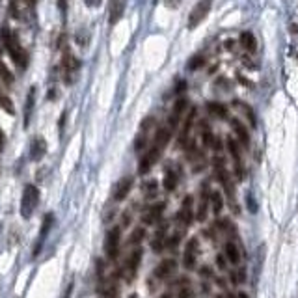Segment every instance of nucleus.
<instances>
[{
    "label": "nucleus",
    "mask_w": 298,
    "mask_h": 298,
    "mask_svg": "<svg viewBox=\"0 0 298 298\" xmlns=\"http://www.w3.org/2000/svg\"><path fill=\"white\" fill-rule=\"evenodd\" d=\"M171 134H173V130L170 129L168 123L164 127L157 129V132H155V136L151 140L149 148L146 149V153L142 155V159L138 162V175H148L151 168L159 162V159L164 153V149L168 148V144H170Z\"/></svg>",
    "instance_id": "obj_1"
},
{
    "label": "nucleus",
    "mask_w": 298,
    "mask_h": 298,
    "mask_svg": "<svg viewBox=\"0 0 298 298\" xmlns=\"http://www.w3.org/2000/svg\"><path fill=\"white\" fill-rule=\"evenodd\" d=\"M213 168H214V175L220 183L224 190V196L227 200V205L231 207L233 213H239V205H237V190H235V183L227 171V166H225V160H224L222 155H216L213 159Z\"/></svg>",
    "instance_id": "obj_2"
},
{
    "label": "nucleus",
    "mask_w": 298,
    "mask_h": 298,
    "mask_svg": "<svg viewBox=\"0 0 298 298\" xmlns=\"http://www.w3.org/2000/svg\"><path fill=\"white\" fill-rule=\"evenodd\" d=\"M2 39H4V47H6V51H8L11 60L19 65L21 69H26V65H28V54L22 49L19 37L15 34H11L10 30H4Z\"/></svg>",
    "instance_id": "obj_3"
},
{
    "label": "nucleus",
    "mask_w": 298,
    "mask_h": 298,
    "mask_svg": "<svg viewBox=\"0 0 298 298\" xmlns=\"http://www.w3.org/2000/svg\"><path fill=\"white\" fill-rule=\"evenodd\" d=\"M196 222V202L194 196H185L181 202V207L175 214V224L179 229H188L192 224Z\"/></svg>",
    "instance_id": "obj_4"
},
{
    "label": "nucleus",
    "mask_w": 298,
    "mask_h": 298,
    "mask_svg": "<svg viewBox=\"0 0 298 298\" xmlns=\"http://www.w3.org/2000/svg\"><path fill=\"white\" fill-rule=\"evenodd\" d=\"M175 270H177V261H175L173 257H170V259H162L159 265L155 266V270L151 272L148 285H149V287L153 285V289H155L159 283H162V281H166L168 278L173 276V274H175Z\"/></svg>",
    "instance_id": "obj_5"
},
{
    "label": "nucleus",
    "mask_w": 298,
    "mask_h": 298,
    "mask_svg": "<svg viewBox=\"0 0 298 298\" xmlns=\"http://www.w3.org/2000/svg\"><path fill=\"white\" fill-rule=\"evenodd\" d=\"M225 148H227V153L229 157L233 160V170H235V175L237 179H246V166H244V160H242V146L233 138H227L225 140Z\"/></svg>",
    "instance_id": "obj_6"
},
{
    "label": "nucleus",
    "mask_w": 298,
    "mask_h": 298,
    "mask_svg": "<svg viewBox=\"0 0 298 298\" xmlns=\"http://www.w3.org/2000/svg\"><path fill=\"white\" fill-rule=\"evenodd\" d=\"M211 183L203 181L200 186V196H198V202H196V220L198 222H205L207 220V214L211 213Z\"/></svg>",
    "instance_id": "obj_7"
},
{
    "label": "nucleus",
    "mask_w": 298,
    "mask_h": 298,
    "mask_svg": "<svg viewBox=\"0 0 298 298\" xmlns=\"http://www.w3.org/2000/svg\"><path fill=\"white\" fill-rule=\"evenodd\" d=\"M155 117L149 116L146 117L144 121H142V125L138 129V134H136V140H134V149L136 151H144V149L149 148V144H151V140L155 136Z\"/></svg>",
    "instance_id": "obj_8"
},
{
    "label": "nucleus",
    "mask_w": 298,
    "mask_h": 298,
    "mask_svg": "<svg viewBox=\"0 0 298 298\" xmlns=\"http://www.w3.org/2000/svg\"><path fill=\"white\" fill-rule=\"evenodd\" d=\"M142 256H144V250H142L140 246H134L132 252L129 254L127 261L123 263V270H121V274H123V278H125L127 283H132L134 278H136V274H138L140 263H142Z\"/></svg>",
    "instance_id": "obj_9"
},
{
    "label": "nucleus",
    "mask_w": 298,
    "mask_h": 298,
    "mask_svg": "<svg viewBox=\"0 0 298 298\" xmlns=\"http://www.w3.org/2000/svg\"><path fill=\"white\" fill-rule=\"evenodd\" d=\"M183 177V170L177 162H168L164 166V177H162V188L166 192H175Z\"/></svg>",
    "instance_id": "obj_10"
},
{
    "label": "nucleus",
    "mask_w": 298,
    "mask_h": 298,
    "mask_svg": "<svg viewBox=\"0 0 298 298\" xmlns=\"http://www.w3.org/2000/svg\"><path fill=\"white\" fill-rule=\"evenodd\" d=\"M37 202H39V192L34 185H26L24 186V192H22L21 198V214L22 218H30L37 207Z\"/></svg>",
    "instance_id": "obj_11"
},
{
    "label": "nucleus",
    "mask_w": 298,
    "mask_h": 298,
    "mask_svg": "<svg viewBox=\"0 0 298 298\" xmlns=\"http://www.w3.org/2000/svg\"><path fill=\"white\" fill-rule=\"evenodd\" d=\"M198 256H200V239L190 237L183 248V266L186 270H194L198 266Z\"/></svg>",
    "instance_id": "obj_12"
},
{
    "label": "nucleus",
    "mask_w": 298,
    "mask_h": 298,
    "mask_svg": "<svg viewBox=\"0 0 298 298\" xmlns=\"http://www.w3.org/2000/svg\"><path fill=\"white\" fill-rule=\"evenodd\" d=\"M121 252V225L112 227L105 239V254L110 261H116Z\"/></svg>",
    "instance_id": "obj_13"
},
{
    "label": "nucleus",
    "mask_w": 298,
    "mask_h": 298,
    "mask_svg": "<svg viewBox=\"0 0 298 298\" xmlns=\"http://www.w3.org/2000/svg\"><path fill=\"white\" fill-rule=\"evenodd\" d=\"M213 4H214V0H198V4L192 8L190 15H188V28H190V30L198 28V26L207 19L209 11L213 8Z\"/></svg>",
    "instance_id": "obj_14"
},
{
    "label": "nucleus",
    "mask_w": 298,
    "mask_h": 298,
    "mask_svg": "<svg viewBox=\"0 0 298 298\" xmlns=\"http://www.w3.org/2000/svg\"><path fill=\"white\" fill-rule=\"evenodd\" d=\"M168 237H170V222L162 220L160 224H157V229L151 235V250L155 254H160L166 250V242H168Z\"/></svg>",
    "instance_id": "obj_15"
},
{
    "label": "nucleus",
    "mask_w": 298,
    "mask_h": 298,
    "mask_svg": "<svg viewBox=\"0 0 298 298\" xmlns=\"http://www.w3.org/2000/svg\"><path fill=\"white\" fill-rule=\"evenodd\" d=\"M164 213H166V202L149 203L148 207H146V211L142 213V222L146 224V225L160 224L162 218H164Z\"/></svg>",
    "instance_id": "obj_16"
},
{
    "label": "nucleus",
    "mask_w": 298,
    "mask_h": 298,
    "mask_svg": "<svg viewBox=\"0 0 298 298\" xmlns=\"http://www.w3.org/2000/svg\"><path fill=\"white\" fill-rule=\"evenodd\" d=\"M194 123H196V110L192 108V110H188V114L185 116L181 123V130H179V144H181V148L186 149L194 142V138H192Z\"/></svg>",
    "instance_id": "obj_17"
},
{
    "label": "nucleus",
    "mask_w": 298,
    "mask_h": 298,
    "mask_svg": "<svg viewBox=\"0 0 298 298\" xmlns=\"http://www.w3.org/2000/svg\"><path fill=\"white\" fill-rule=\"evenodd\" d=\"M62 73H64L65 84H73L74 76L78 73V60L67 49L64 51V58H62Z\"/></svg>",
    "instance_id": "obj_18"
},
{
    "label": "nucleus",
    "mask_w": 298,
    "mask_h": 298,
    "mask_svg": "<svg viewBox=\"0 0 298 298\" xmlns=\"http://www.w3.org/2000/svg\"><path fill=\"white\" fill-rule=\"evenodd\" d=\"M186 105H188V103H186L185 97L177 99V103L173 105V110H171L170 119H168V125H170V129L173 130V132H175V129L181 125L185 116H186Z\"/></svg>",
    "instance_id": "obj_19"
},
{
    "label": "nucleus",
    "mask_w": 298,
    "mask_h": 298,
    "mask_svg": "<svg viewBox=\"0 0 298 298\" xmlns=\"http://www.w3.org/2000/svg\"><path fill=\"white\" fill-rule=\"evenodd\" d=\"M132 186H134V177H132V175L121 177V179L116 183V186H114V202H123L129 194H130Z\"/></svg>",
    "instance_id": "obj_20"
},
{
    "label": "nucleus",
    "mask_w": 298,
    "mask_h": 298,
    "mask_svg": "<svg viewBox=\"0 0 298 298\" xmlns=\"http://www.w3.org/2000/svg\"><path fill=\"white\" fill-rule=\"evenodd\" d=\"M231 127H233V132L235 136H237V142L242 146V148H250V132H248V129L242 125V121H239V119H231Z\"/></svg>",
    "instance_id": "obj_21"
},
{
    "label": "nucleus",
    "mask_w": 298,
    "mask_h": 298,
    "mask_svg": "<svg viewBox=\"0 0 298 298\" xmlns=\"http://www.w3.org/2000/svg\"><path fill=\"white\" fill-rule=\"evenodd\" d=\"M127 8V0H110L108 2V13H110V24H116Z\"/></svg>",
    "instance_id": "obj_22"
},
{
    "label": "nucleus",
    "mask_w": 298,
    "mask_h": 298,
    "mask_svg": "<svg viewBox=\"0 0 298 298\" xmlns=\"http://www.w3.org/2000/svg\"><path fill=\"white\" fill-rule=\"evenodd\" d=\"M224 256H225V259H227V263L229 265H241V259H242V256H241V248L235 244L233 241H227L225 244H224Z\"/></svg>",
    "instance_id": "obj_23"
},
{
    "label": "nucleus",
    "mask_w": 298,
    "mask_h": 298,
    "mask_svg": "<svg viewBox=\"0 0 298 298\" xmlns=\"http://www.w3.org/2000/svg\"><path fill=\"white\" fill-rule=\"evenodd\" d=\"M200 138H202L205 148H216V142H218V140H216L213 129H211V125H209L207 121H202V123H200Z\"/></svg>",
    "instance_id": "obj_24"
},
{
    "label": "nucleus",
    "mask_w": 298,
    "mask_h": 298,
    "mask_svg": "<svg viewBox=\"0 0 298 298\" xmlns=\"http://www.w3.org/2000/svg\"><path fill=\"white\" fill-rule=\"evenodd\" d=\"M51 225H53V214H47V216H45V220H43V224H41V231H39V239H37V244H36V250H34V256H37V254H39L43 241L47 239Z\"/></svg>",
    "instance_id": "obj_25"
},
{
    "label": "nucleus",
    "mask_w": 298,
    "mask_h": 298,
    "mask_svg": "<svg viewBox=\"0 0 298 298\" xmlns=\"http://www.w3.org/2000/svg\"><path fill=\"white\" fill-rule=\"evenodd\" d=\"M239 41H241V47L244 49L246 53H250V54L256 53L257 39H256V36H254L252 32H242V34H241V37H239Z\"/></svg>",
    "instance_id": "obj_26"
},
{
    "label": "nucleus",
    "mask_w": 298,
    "mask_h": 298,
    "mask_svg": "<svg viewBox=\"0 0 298 298\" xmlns=\"http://www.w3.org/2000/svg\"><path fill=\"white\" fill-rule=\"evenodd\" d=\"M224 198H222V194L218 190H213V194H211V213L218 218L220 214H222V211H224Z\"/></svg>",
    "instance_id": "obj_27"
},
{
    "label": "nucleus",
    "mask_w": 298,
    "mask_h": 298,
    "mask_svg": "<svg viewBox=\"0 0 298 298\" xmlns=\"http://www.w3.org/2000/svg\"><path fill=\"white\" fill-rule=\"evenodd\" d=\"M233 107H237V110L241 112V114H244V117L248 119V123L252 125V127H256L257 125V119H256V114H254V110L248 107L246 103H241V101H235Z\"/></svg>",
    "instance_id": "obj_28"
},
{
    "label": "nucleus",
    "mask_w": 298,
    "mask_h": 298,
    "mask_svg": "<svg viewBox=\"0 0 298 298\" xmlns=\"http://www.w3.org/2000/svg\"><path fill=\"white\" fill-rule=\"evenodd\" d=\"M183 237H185V229H175L173 233H170V237H168V242H166V250H170V252H175L177 248H179V244H181Z\"/></svg>",
    "instance_id": "obj_29"
},
{
    "label": "nucleus",
    "mask_w": 298,
    "mask_h": 298,
    "mask_svg": "<svg viewBox=\"0 0 298 298\" xmlns=\"http://www.w3.org/2000/svg\"><path fill=\"white\" fill-rule=\"evenodd\" d=\"M142 192H144L146 200H153L159 194V183L155 181V179H149V181H146L142 185Z\"/></svg>",
    "instance_id": "obj_30"
},
{
    "label": "nucleus",
    "mask_w": 298,
    "mask_h": 298,
    "mask_svg": "<svg viewBox=\"0 0 298 298\" xmlns=\"http://www.w3.org/2000/svg\"><path fill=\"white\" fill-rule=\"evenodd\" d=\"M207 108H209V112H211L214 117H218V119H227V116H229L227 108L224 107V105H220V103H207Z\"/></svg>",
    "instance_id": "obj_31"
},
{
    "label": "nucleus",
    "mask_w": 298,
    "mask_h": 298,
    "mask_svg": "<svg viewBox=\"0 0 298 298\" xmlns=\"http://www.w3.org/2000/svg\"><path fill=\"white\" fill-rule=\"evenodd\" d=\"M146 239V227H136L134 231H132V235H130V244L132 246H140V242Z\"/></svg>",
    "instance_id": "obj_32"
},
{
    "label": "nucleus",
    "mask_w": 298,
    "mask_h": 298,
    "mask_svg": "<svg viewBox=\"0 0 298 298\" xmlns=\"http://www.w3.org/2000/svg\"><path fill=\"white\" fill-rule=\"evenodd\" d=\"M0 80L6 86H11V82H13V76H11L10 69L6 67V64H2V62H0Z\"/></svg>",
    "instance_id": "obj_33"
},
{
    "label": "nucleus",
    "mask_w": 298,
    "mask_h": 298,
    "mask_svg": "<svg viewBox=\"0 0 298 298\" xmlns=\"http://www.w3.org/2000/svg\"><path fill=\"white\" fill-rule=\"evenodd\" d=\"M34 95H36V88H32V90H30V95H28V101H26V108H24V121H28V114L32 112Z\"/></svg>",
    "instance_id": "obj_34"
},
{
    "label": "nucleus",
    "mask_w": 298,
    "mask_h": 298,
    "mask_svg": "<svg viewBox=\"0 0 298 298\" xmlns=\"http://www.w3.org/2000/svg\"><path fill=\"white\" fill-rule=\"evenodd\" d=\"M43 153H45V142H41V140H36V144H34V159L37 160Z\"/></svg>",
    "instance_id": "obj_35"
},
{
    "label": "nucleus",
    "mask_w": 298,
    "mask_h": 298,
    "mask_svg": "<svg viewBox=\"0 0 298 298\" xmlns=\"http://www.w3.org/2000/svg\"><path fill=\"white\" fill-rule=\"evenodd\" d=\"M181 2L183 0H164V6L170 8V10H177L181 6Z\"/></svg>",
    "instance_id": "obj_36"
},
{
    "label": "nucleus",
    "mask_w": 298,
    "mask_h": 298,
    "mask_svg": "<svg viewBox=\"0 0 298 298\" xmlns=\"http://www.w3.org/2000/svg\"><path fill=\"white\" fill-rule=\"evenodd\" d=\"M216 265H218V268H222V270H225V268H227V259H225V256H224V254H220V256L216 257Z\"/></svg>",
    "instance_id": "obj_37"
},
{
    "label": "nucleus",
    "mask_w": 298,
    "mask_h": 298,
    "mask_svg": "<svg viewBox=\"0 0 298 298\" xmlns=\"http://www.w3.org/2000/svg\"><path fill=\"white\" fill-rule=\"evenodd\" d=\"M101 2H103V0H86V6H88V8H97Z\"/></svg>",
    "instance_id": "obj_38"
},
{
    "label": "nucleus",
    "mask_w": 298,
    "mask_h": 298,
    "mask_svg": "<svg viewBox=\"0 0 298 298\" xmlns=\"http://www.w3.org/2000/svg\"><path fill=\"white\" fill-rule=\"evenodd\" d=\"M58 8H60L62 13H65L67 11V0H58Z\"/></svg>",
    "instance_id": "obj_39"
},
{
    "label": "nucleus",
    "mask_w": 298,
    "mask_h": 298,
    "mask_svg": "<svg viewBox=\"0 0 298 298\" xmlns=\"http://www.w3.org/2000/svg\"><path fill=\"white\" fill-rule=\"evenodd\" d=\"M4 146H6V134H4V130L0 129V151L4 149Z\"/></svg>",
    "instance_id": "obj_40"
},
{
    "label": "nucleus",
    "mask_w": 298,
    "mask_h": 298,
    "mask_svg": "<svg viewBox=\"0 0 298 298\" xmlns=\"http://www.w3.org/2000/svg\"><path fill=\"white\" fill-rule=\"evenodd\" d=\"M235 298H250V297H248L246 293H242V291H241V293H237V297H235Z\"/></svg>",
    "instance_id": "obj_41"
},
{
    "label": "nucleus",
    "mask_w": 298,
    "mask_h": 298,
    "mask_svg": "<svg viewBox=\"0 0 298 298\" xmlns=\"http://www.w3.org/2000/svg\"><path fill=\"white\" fill-rule=\"evenodd\" d=\"M69 295H71V285H69V287H67V291H65L64 298H69Z\"/></svg>",
    "instance_id": "obj_42"
},
{
    "label": "nucleus",
    "mask_w": 298,
    "mask_h": 298,
    "mask_svg": "<svg viewBox=\"0 0 298 298\" xmlns=\"http://www.w3.org/2000/svg\"><path fill=\"white\" fill-rule=\"evenodd\" d=\"M24 2H26L28 6H34V4H36V0H24Z\"/></svg>",
    "instance_id": "obj_43"
}]
</instances>
